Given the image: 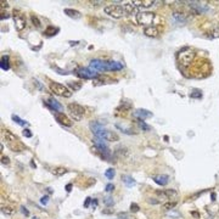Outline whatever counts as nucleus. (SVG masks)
<instances>
[{
	"label": "nucleus",
	"instance_id": "obj_1",
	"mask_svg": "<svg viewBox=\"0 0 219 219\" xmlns=\"http://www.w3.org/2000/svg\"><path fill=\"white\" fill-rule=\"evenodd\" d=\"M3 135H4V138H5V141H7L9 146H10V149H11L12 151H15V152H20V151H22V150L24 149V147H23V145L20 143L18 138H17L16 135H15V134H12L11 132H9V130H4Z\"/></svg>",
	"mask_w": 219,
	"mask_h": 219
},
{
	"label": "nucleus",
	"instance_id": "obj_2",
	"mask_svg": "<svg viewBox=\"0 0 219 219\" xmlns=\"http://www.w3.org/2000/svg\"><path fill=\"white\" fill-rule=\"evenodd\" d=\"M194 57H195V53L189 48H184L178 53V61L183 66H189L192 62Z\"/></svg>",
	"mask_w": 219,
	"mask_h": 219
},
{
	"label": "nucleus",
	"instance_id": "obj_3",
	"mask_svg": "<svg viewBox=\"0 0 219 219\" xmlns=\"http://www.w3.org/2000/svg\"><path fill=\"white\" fill-rule=\"evenodd\" d=\"M156 20V15L153 12H149V11H145V12H139L136 13V22L139 24H143V26H151L153 24Z\"/></svg>",
	"mask_w": 219,
	"mask_h": 219
},
{
	"label": "nucleus",
	"instance_id": "obj_4",
	"mask_svg": "<svg viewBox=\"0 0 219 219\" xmlns=\"http://www.w3.org/2000/svg\"><path fill=\"white\" fill-rule=\"evenodd\" d=\"M67 107H68V111H70V113H71V116H72V118L74 121H81L84 117L85 110H84V107L82 105L73 102V104H70Z\"/></svg>",
	"mask_w": 219,
	"mask_h": 219
},
{
	"label": "nucleus",
	"instance_id": "obj_5",
	"mask_svg": "<svg viewBox=\"0 0 219 219\" xmlns=\"http://www.w3.org/2000/svg\"><path fill=\"white\" fill-rule=\"evenodd\" d=\"M89 127H90V130L92 132V134H94V136H95V138L106 140V135H107L108 130L102 126L101 123H99V122H90Z\"/></svg>",
	"mask_w": 219,
	"mask_h": 219
},
{
	"label": "nucleus",
	"instance_id": "obj_6",
	"mask_svg": "<svg viewBox=\"0 0 219 219\" xmlns=\"http://www.w3.org/2000/svg\"><path fill=\"white\" fill-rule=\"evenodd\" d=\"M75 74L79 77V78H83V79H96L99 77V73L96 71L91 70L90 67H79L75 70Z\"/></svg>",
	"mask_w": 219,
	"mask_h": 219
},
{
	"label": "nucleus",
	"instance_id": "obj_7",
	"mask_svg": "<svg viewBox=\"0 0 219 219\" xmlns=\"http://www.w3.org/2000/svg\"><path fill=\"white\" fill-rule=\"evenodd\" d=\"M104 11L106 15H108V16H111L113 18H121L126 15L123 6H119V5H107L105 6Z\"/></svg>",
	"mask_w": 219,
	"mask_h": 219
},
{
	"label": "nucleus",
	"instance_id": "obj_8",
	"mask_svg": "<svg viewBox=\"0 0 219 219\" xmlns=\"http://www.w3.org/2000/svg\"><path fill=\"white\" fill-rule=\"evenodd\" d=\"M50 89H51V91H53L54 94H56V95H58V96L70 98V96L72 95L71 90H70L67 87L62 85V84H60V83H56V82L50 83Z\"/></svg>",
	"mask_w": 219,
	"mask_h": 219
},
{
	"label": "nucleus",
	"instance_id": "obj_9",
	"mask_svg": "<svg viewBox=\"0 0 219 219\" xmlns=\"http://www.w3.org/2000/svg\"><path fill=\"white\" fill-rule=\"evenodd\" d=\"M13 22H15V28H16L18 32H21L22 29H24L26 27V18L20 12V11H13Z\"/></svg>",
	"mask_w": 219,
	"mask_h": 219
},
{
	"label": "nucleus",
	"instance_id": "obj_10",
	"mask_svg": "<svg viewBox=\"0 0 219 219\" xmlns=\"http://www.w3.org/2000/svg\"><path fill=\"white\" fill-rule=\"evenodd\" d=\"M89 67L94 71H96L98 73L99 72H107V64L106 61H102L100 58H94L90 61V65Z\"/></svg>",
	"mask_w": 219,
	"mask_h": 219
},
{
	"label": "nucleus",
	"instance_id": "obj_11",
	"mask_svg": "<svg viewBox=\"0 0 219 219\" xmlns=\"http://www.w3.org/2000/svg\"><path fill=\"white\" fill-rule=\"evenodd\" d=\"M187 4H189V7L191 9L192 13H195V15L203 13V12H206V11L208 10V7H207L206 5H202V4L198 3V1H189Z\"/></svg>",
	"mask_w": 219,
	"mask_h": 219
},
{
	"label": "nucleus",
	"instance_id": "obj_12",
	"mask_svg": "<svg viewBox=\"0 0 219 219\" xmlns=\"http://www.w3.org/2000/svg\"><path fill=\"white\" fill-rule=\"evenodd\" d=\"M54 117H55V119H56L60 124H62V126H65V127H72V126H73L72 121H71L66 115L62 113V112H54Z\"/></svg>",
	"mask_w": 219,
	"mask_h": 219
},
{
	"label": "nucleus",
	"instance_id": "obj_13",
	"mask_svg": "<svg viewBox=\"0 0 219 219\" xmlns=\"http://www.w3.org/2000/svg\"><path fill=\"white\" fill-rule=\"evenodd\" d=\"M157 196H160L162 200H173L178 197V192L175 190H163V191H157L156 192Z\"/></svg>",
	"mask_w": 219,
	"mask_h": 219
},
{
	"label": "nucleus",
	"instance_id": "obj_14",
	"mask_svg": "<svg viewBox=\"0 0 219 219\" xmlns=\"http://www.w3.org/2000/svg\"><path fill=\"white\" fill-rule=\"evenodd\" d=\"M46 105H48V107L51 108L54 112H61V111H64V106H62L57 100H55V99H53V98H50V99L48 100Z\"/></svg>",
	"mask_w": 219,
	"mask_h": 219
},
{
	"label": "nucleus",
	"instance_id": "obj_15",
	"mask_svg": "<svg viewBox=\"0 0 219 219\" xmlns=\"http://www.w3.org/2000/svg\"><path fill=\"white\" fill-rule=\"evenodd\" d=\"M144 34H145L146 37H149V38H156V37H158L160 32H158L157 27H155V26H149V27H145V28H144Z\"/></svg>",
	"mask_w": 219,
	"mask_h": 219
},
{
	"label": "nucleus",
	"instance_id": "obj_16",
	"mask_svg": "<svg viewBox=\"0 0 219 219\" xmlns=\"http://www.w3.org/2000/svg\"><path fill=\"white\" fill-rule=\"evenodd\" d=\"M134 116L138 118V119H146L149 117H152V113L150 111H147V110H144V108H138L136 111L134 112Z\"/></svg>",
	"mask_w": 219,
	"mask_h": 219
},
{
	"label": "nucleus",
	"instance_id": "obj_17",
	"mask_svg": "<svg viewBox=\"0 0 219 219\" xmlns=\"http://www.w3.org/2000/svg\"><path fill=\"white\" fill-rule=\"evenodd\" d=\"M106 64H107V71H121L124 67L121 62L117 61H106Z\"/></svg>",
	"mask_w": 219,
	"mask_h": 219
},
{
	"label": "nucleus",
	"instance_id": "obj_18",
	"mask_svg": "<svg viewBox=\"0 0 219 219\" xmlns=\"http://www.w3.org/2000/svg\"><path fill=\"white\" fill-rule=\"evenodd\" d=\"M153 180H155L156 184H158V185H161V186H164V185L168 184L169 178H168V175H166V174H160V175H155V177H153Z\"/></svg>",
	"mask_w": 219,
	"mask_h": 219
},
{
	"label": "nucleus",
	"instance_id": "obj_19",
	"mask_svg": "<svg viewBox=\"0 0 219 219\" xmlns=\"http://www.w3.org/2000/svg\"><path fill=\"white\" fill-rule=\"evenodd\" d=\"M64 12H65V15H67L68 17H71V18H74V20H78V18H81V12L78 11V10H74V9H65L64 10Z\"/></svg>",
	"mask_w": 219,
	"mask_h": 219
},
{
	"label": "nucleus",
	"instance_id": "obj_20",
	"mask_svg": "<svg viewBox=\"0 0 219 219\" xmlns=\"http://www.w3.org/2000/svg\"><path fill=\"white\" fill-rule=\"evenodd\" d=\"M133 4L136 6V7H150L152 6L153 4H156V1H153V0H143V1H133Z\"/></svg>",
	"mask_w": 219,
	"mask_h": 219
},
{
	"label": "nucleus",
	"instance_id": "obj_21",
	"mask_svg": "<svg viewBox=\"0 0 219 219\" xmlns=\"http://www.w3.org/2000/svg\"><path fill=\"white\" fill-rule=\"evenodd\" d=\"M123 9H124V12H126V13L132 15V13H134V12H135L136 6H135L133 3H126V4L123 5Z\"/></svg>",
	"mask_w": 219,
	"mask_h": 219
},
{
	"label": "nucleus",
	"instance_id": "obj_22",
	"mask_svg": "<svg viewBox=\"0 0 219 219\" xmlns=\"http://www.w3.org/2000/svg\"><path fill=\"white\" fill-rule=\"evenodd\" d=\"M122 180H123V183L126 184L128 187H132V186H135L136 185V181L132 177H129V175H123L122 177Z\"/></svg>",
	"mask_w": 219,
	"mask_h": 219
},
{
	"label": "nucleus",
	"instance_id": "obj_23",
	"mask_svg": "<svg viewBox=\"0 0 219 219\" xmlns=\"http://www.w3.org/2000/svg\"><path fill=\"white\" fill-rule=\"evenodd\" d=\"M0 67H1L3 71H7L10 68V64H9V56L4 55L1 57V62H0Z\"/></svg>",
	"mask_w": 219,
	"mask_h": 219
},
{
	"label": "nucleus",
	"instance_id": "obj_24",
	"mask_svg": "<svg viewBox=\"0 0 219 219\" xmlns=\"http://www.w3.org/2000/svg\"><path fill=\"white\" fill-rule=\"evenodd\" d=\"M173 18H174V21L178 22V23H185V22H186V17H185L184 13L174 12V13H173Z\"/></svg>",
	"mask_w": 219,
	"mask_h": 219
},
{
	"label": "nucleus",
	"instance_id": "obj_25",
	"mask_svg": "<svg viewBox=\"0 0 219 219\" xmlns=\"http://www.w3.org/2000/svg\"><path fill=\"white\" fill-rule=\"evenodd\" d=\"M106 141H118V135L116 133H112V132H107Z\"/></svg>",
	"mask_w": 219,
	"mask_h": 219
},
{
	"label": "nucleus",
	"instance_id": "obj_26",
	"mask_svg": "<svg viewBox=\"0 0 219 219\" xmlns=\"http://www.w3.org/2000/svg\"><path fill=\"white\" fill-rule=\"evenodd\" d=\"M57 32H58V28H54V27L49 26L45 30V34L50 37V36H55V33H57Z\"/></svg>",
	"mask_w": 219,
	"mask_h": 219
},
{
	"label": "nucleus",
	"instance_id": "obj_27",
	"mask_svg": "<svg viewBox=\"0 0 219 219\" xmlns=\"http://www.w3.org/2000/svg\"><path fill=\"white\" fill-rule=\"evenodd\" d=\"M12 119H13L15 122H16V123L18 124V126H23V127H24V126H27V124H28V122H26V121L21 119V118H20L18 116H16V115H12Z\"/></svg>",
	"mask_w": 219,
	"mask_h": 219
},
{
	"label": "nucleus",
	"instance_id": "obj_28",
	"mask_svg": "<svg viewBox=\"0 0 219 219\" xmlns=\"http://www.w3.org/2000/svg\"><path fill=\"white\" fill-rule=\"evenodd\" d=\"M115 174H116V172H115V169L113 168H108L106 172H105V175H106V178L107 179H113V177H115Z\"/></svg>",
	"mask_w": 219,
	"mask_h": 219
},
{
	"label": "nucleus",
	"instance_id": "obj_29",
	"mask_svg": "<svg viewBox=\"0 0 219 219\" xmlns=\"http://www.w3.org/2000/svg\"><path fill=\"white\" fill-rule=\"evenodd\" d=\"M138 123H139L140 128H141L144 132H149V130H151V127L149 126V124H146V123H145L143 119H139V122H138Z\"/></svg>",
	"mask_w": 219,
	"mask_h": 219
},
{
	"label": "nucleus",
	"instance_id": "obj_30",
	"mask_svg": "<svg viewBox=\"0 0 219 219\" xmlns=\"http://www.w3.org/2000/svg\"><path fill=\"white\" fill-rule=\"evenodd\" d=\"M175 205H177V202H170V201H169V202L164 203V205L162 206V208H163V209H166V211H169V209L172 211V209H173V208L175 207Z\"/></svg>",
	"mask_w": 219,
	"mask_h": 219
},
{
	"label": "nucleus",
	"instance_id": "obj_31",
	"mask_svg": "<svg viewBox=\"0 0 219 219\" xmlns=\"http://www.w3.org/2000/svg\"><path fill=\"white\" fill-rule=\"evenodd\" d=\"M68 87L71 89H73V90H79L82 88V83H79V82H70Z\"/></svg>",
	"mask_w": 219,
	"mask_h": 219
},
{
	"label": "nucleus",
	"instance_id": "obj_32",
	"mask_svg": "<svg viewBox=\"0 0 219 219\" xmlns=\"http://www.w3.org/2000/svg\"><path fill=\"white\" fill-rule=\"evenodd\" d=\"M104 203H105L107 207H112L115 205V201H113V198L111 196H107V197L104 198Z\"/></svg>",
	"mask_w": 219,
	"mask_h": 219
},
{
	"label": "nucleus",
	"instance_id": "obj_33",
	"mask_svg": "<svg viewBox=\"0 0 219 219\" xmlns=\"http://www.w3.org/2000/svg\"><path fill=\"white\" fill-rule=\"evenodd\" d=\"M66 172H67V170H66L65 168H56V169L53 170V173H54L55 175H64Z\"/></svg>",
	"mask_w": 219,
	"mask_h": 219
},
{
	"label": "nucleus",
	"instance_id": "obj_34",
	"mask_svg": "<svg viewBox=\"0 0 219 219\" xmlns=\"http://www.w3.org/2000/svg\"><path fill=\"white\" fill-rule=\"evenodd\" d=\"M30 21H32V23H33L37 28H39V27H40V21L38 20V17H37V16H34V15H32V16H30Z\"/></svg>",
	"mask_w": 219,
	"mask_h": 219
},
{
	"label": "nucleus",
	"instance_id": "obj_35",
	"mask_svg": "<svg viewBox=\"0 0 219 219\" xmlns=\"http://www.w3.org/2000/svg\"><path fill=\"white\" fill-rule=\"evenodd\" d=\"M1 212L4 214H7V215H12L13 214V209L11 207H1Z\"/></svg>",
	"mask_w": 219,
	"mask_h": 219
},
{
	"label": "nucleus",
	"instance_id": "obj_36",
	"mask_svg": "<svg viewBox=\"0 0 219 219\" xmlns=\"http://www.w3.org/2000/svg\"><path fill=\"white\" fill-rule=\"evenodd\" d=\"M201 96H202V94H201V91H198V90H195L194 92L190 94V98H192V99H200Z\"/></svg>",
	"mask_w": 219,
	"mask_h": 219
},
{
	"label": "nucleus",
	"instance_id": "obj_37",
	"mask_svg": "<svg viewBox=\"0 0 219 219\" xmlns=\"http://www.w3.org/2000/svg\"><path fill=\"white\" fill-rule=\"evenodd\" d=\"M139 209H140V207H139V205H136V203H132L130 205V212L136 213V212H139Z\"/></svg>",
	"mask_w": 219,
	"mask_h": 219
},
{
	"label": "nucleus",
	"instance_id": "obj_38",
	"mask_svg": "<svg viewBox=\"0 0 219 219\" xmlns=\"http://www.w3.org/2000/svg\"><path fill=\"white\" fill-rule=\"evenodd\" d=\"M116 127H117L118 129L123 130V133H126V134H132V133H133V132H132L130 129H126V128H124V127H122V126H121V124H116Z\"/></svg>",
	"mask_w": 219,
	"mask_h": 219
},
{
	"label": "nucleus",
	"instance_id": "obj_39",
	"mask_svg": "<svg viewBox=\"0 0 219 219\" xmlns=\"http://www.w3.org/2000/svg\"><path fill=\"white\" fill-rule=\"evenodd\" d=\"M23 135H24L26 138H32V135H33V134H32V132H30L29 129H27V128H26V129L23 130Z\"/></svg>",
	"mask_w": 219,
	"mask_h": 219
},
{
	"label": "nucleus",
	"instance_id": "obj_40",
	"mask_svg": "<svg viewBox=\"0 0 219 219\" xmlns=\"http://www.w3.org/2000/svg\"><path fill=\"white\" fill-rule=\"evenodd\" d=\"M113 189H115V186H113L112 184H107V185H106V187H105V190H106L107 192L113 191Z\"/></svg>",
	"mask_w": 219,
	"mask_h": 219
},
{
	"label": "nucleus",
	"instance_id": "obj_41",
	"mask_svg": "<svg viewBox=\"0 0 219 219\" xmlns=\"http://www.w3.org/2000/svg\"><path fill=\"white\" fill-rule=\"evenodd\" d=\"M92 200H91V197H87L85 198V202H84V208H88L89 207V205H90V202H91Z\"/></svg>",
	"mask_w": 219,
	"mask_h": 219
},
{
	"label": "nucleus",
	"instance_id": "obj_42",
	"mask_svg": "<svg viewBox=\"0 0 219 219\" xmlns=\"http://www.w3.org/2000/svg\"><path fill=\"white\" fill-rule=\"evenodd\" d=\"M1 163L3 164H10V158L9 157H1Z\"/></svg>",
	"mask_w": 219,
	"mask_h": 219
},
{
	"label": "nucleus",
	"instance_id": "obj_43",
	"mask_svg": "<svg viewBox=\"0 0 219 219\" xmlns=\"http://www.w3.org/2000/svg\"><path fill=\"white\" fill-rule=\"evenodd\" d=\"M48 200H49L48 196H43V197L40 198V202L43 203V205H46V203H48Z\"/></svg>",
	"mask_w": 219,
	"mask_h": 219
},
{
	"label": "nucleus",
	"instance_id": "obj_44",
	"mask_svg": "<svg viewBox=\"0 0 219 219\" xmlns=\"http://www.w3.org/2000/svg\"><path fill=\"white\" fill-rule=\"evenodd\" d=\"M71 190H72V184H67V185H66V191L70 192Z\"/></svg>",
	"mask_w": 219,
	"mask_h": 219
},
{
	"label": "nucleus",
	"instance_id": "obj_45",
	"mask_svg": "<svg viewBox=\"0 0 219 219\" xmlns=\"http://www.w3.org/2000/svg\"><path fill=\"white\" fill-rule=\"evenodd\" d=\"M21 211H22V213L24 214V215H29V213H28V211L24 208V207H21Z\"/></svg>",
	"mask_w": 219,
	"mask_h": 219
},
{
	"label": "nucleus",
	"instance_id": "obj_46",
	"mask_svg": "<svg viewBox=\"0 0 219 219\" xmlns=\"http://www.w3.org/2000/svg\"><path fill=\"white\" fill-rule=\"evenodd\" d=\"M104 214H112L113 213V209H108V211H102Z\"/></svg>",
	"mask_w": 219,
	"mask_h": 219
},
{
	"label": "nucleus",
	"instance_id": "obj_47",
	"mask_svg": "<svg viewBox=\"0 0 219 219\" xmlns=\"http://www.w3.org/2000/svg\"><path fill=\"white\" fill-rule=\"evenodd\" d=\"M117 219H128V217H127V214H121V217Z\"/></svg>",
	"mask_w": 219,
	"mask_h": 219
},
{
	"label": "nucleus",
	"instance_id": "obj_48",
	"mask_svg": "<svg viewBox=\"0 0 219 219\" xmlns=\"http://www.w3.org/2000/svg\"><path fill=\"white\" fill-rule=\"evenodd\" d=\"M7 17H9V15H7V13H4V12L1 13V20H4V18H7Z\"/></svg>",
	"mask_w": 219,
	"mask_h": 219
},
{
	"label": "nucleus",
	"instance_id": "obj_49",
	"mask_svg": "<svg viewBox=\"0 0 219 219\" xmlns=\"http://www.w3.org/2000/svg\"><path fill=\"white\" fill-rule=\"evenodd\" d=\"M192 215H194L195 218H200V214H198L197 212H192Z\"/></svg>",
	"mask_w": 219,
	"mask_h": 219
},
{
	"label": "nucleus",
	"instance_id": "obj_50",
	"mask_svg": "<svg viewBox=\"0 0 219 219\" xmlns=\"http://www.w3.org/2000/svg\"><path fill=\"white\" fill-rule=\"evenodd\" d=\"M91 4H102V1H95V0H94V1H90Z\"/></svg>",
	"mask_w": 219,
	"mask_h": 219
},
{
	"label": "nucleus",
	"instance_id": "obj_51",
	"mask_svg": "<svg viewBox=\"0 0 219 219\" xmlns=\"http://www.w3.org/2000/svg\"><path fill=\"white\" fill-rule=\"evenodd\" d=\"M4 6H5V7L7 6V3H6V1H5V3H4V1H1V7H4Z\"/></svg>",
	"mask_w": 219,
	"mask_h": 219
},
{
	"label": "nucleus",
	"instance_id": "obj_52",
	"mask_svg": "<svg viewBox=\"0 0 219 219\" xmlns=\"http://www.w3.org/2000/svg\"><path fill=\"white\" fill-rule=\"evenodd\" d=\"M70 44L73 46V45H77V44H78V41H70Z\"/></svg>",
	"mask_w": 219,
	"mask_h": 219
},
{
	"label": "nucleus",
	"instance_id": "obj_53",
	"mask_svg": "<svg viewBox=\"0 0 219 219\" xmlns=\"http://www.w3.org/2000/svg\"><path fill=\"white\" fill-rule=\"evenodd\" d=\"M211 197H212V201H215V194H212Z\"/></svg>",
	"mask_w": 219,
	"mask_h": 219
},
{
	"label": "nucleus",
	"instance_id": "obj_54",
	"mask_svg": "<svg viewBox=\"0 0 219 219\" xmlns=\"http://www.w3.org/2000/svg\"><path fill=\"white\" fill-rule=\"evenodd\" d=\"M33 219H38V218H36V217H34V218H33Z\"/></svg>",
	"mask_w": 219,
	"mask_h": 219
}]
</instances>
